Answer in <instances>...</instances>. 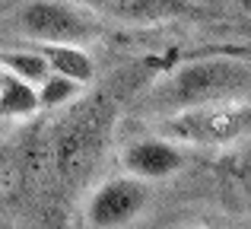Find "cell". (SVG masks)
Masks as SVG:
<instances>
[{"label":"cell","instance_id":"obj_1","mask_svg":"<svg viewBox=\"0 0 251 229\" xmlns=\"http://www.w3.org/2000/svg\"><path fill=\"white\" fill-rule=\"evenodd\" d=\"M248 86H251V70L245 61H229V57L197 61L178 67L166 83H159L153 96L147 99V108L159 115H172L181 108L248 99Z\"/></svg>","mask_w":251,"mask_h":229},{"label":"cell","instance_id":"obj_2","mask_svg":"<svg viewBox=\"0 0 251 229\" xmlns=\"http://www.w3.org/2000/svg\"><path fill=\"white\" fill-rule=\"evenodd\" d=\"M248 127H251L248 99L213 102V105L181 108V112L166 115V134L184 143H197V147L235 143L248 134Z\"/></svg>","mask_w":251,"mask_h":229},{"label":"cell","instance_id":"obj_3","mask_svg":"<svg viewBox=\"0 0 251 229\" xmlns=\"http://www.w3.org/2000/svg\"><path fill=\"white\" fill-rule=\"evenodd\" d=\"M19 29L35 42L83 45L96 38V23L64 0H32L19 10Z\"/></svg>","mask_w":251,"mask_h":229},{"label":"cell","instance_id":"obj_4","mask_svg":"<svg viewBox=\"0 0 251 229\" xmlns=\"http://www.w3.org/2000/svg\"><path fill=\"white\" fill-rule=\"evenodd\" d=\"M147 198H150L147 185L134 175L108 178L92 191L89 204H86V220H89V226H99V229L127 226L143 213Z\"/></svg>","mask_w":251,"mask_h":229},{"label":"cell","instance_id":"obj_5","mask_svg":"<svg viewBox=\"0 0 251 229\" xmlns=\"http://www.w3.org/2000/svg\"><path fill=\"white\" fill-rule=\"evenodd\" d=\"M83 3L102 16L130 25H153L203 13L201 0H83Z\"/></svg>","mask_w":251,"mask_h":229},{"label":"cell","instance_id":"obj_6","mask_svg":"<svg viewBox=\"0 0 251 229\" xmlns=\"http://www.w3.org/2000/svg\"><path fill=\"white\" fill-rule=\"evenodd\" d=\"M184 166V156L175 143L169 140H137L124 153V169L134 178L150 181V178H169Z\"/></svg>","mask_w":251,"mask_h":229},{"label":"cell","instance_id":"obj_7","mask_svg":"<svg viewBox=\"0 0 251 229\" xmlns=\"http://www.w3.org/2000/svg\"><path fill=\"white\" fill-rule=\"evenodd\" d=\"M38 54L48 61L51 74L70 76L76 83H92L96 76V64L86 54L80 45H67V42H38Z\"/></svg>","mask_w":251,"mask_h":229},{"label":"cell","instance_id":"obj_8","mask_svg":"<svg viewBox=\"0 0 251 229\" xmlns=\"http://www.w3.org/2000/svg\"><path fill=\"white\" fill-rule=\"evenodd\" d=\"M35 112H42L35 86L25 83L23 76L3 70V80H0V115L3 118H29Z\"/></svg>","mask_w":251,"mask_h":229},{"label":"cell","instance_id":"obj_9","mask_svg":"<svg viewBox=\"0 0 251 229\" xmlns=\"http://www.w3.org/2000/svg\"><path fill=\"white\" fill-rule=\"evenodd\" d=\"M0 67L10 70V74H16V76H23L25 83H32V86L42 83L45 76L51 74L48 61L38 54V48L35 51H3V54H0Z\"/></svg>","mask_w":251,"mask_h":229},{"label":"cell","instance_id":"obj_10","mask_svg":"<svg viewBox=\"0 0 251 229\" xmlns=\"http://www.w3.org/2000/svg\"><path fill=\"white\" fill-rule=\"evenodd\" d=\"M83 83L70 80V76L61 74H48L42 83H35V93H38V108H61L67 102H74L80 96Z\"/></svg>","mask_w":251,"mask_h":229},{"label":"cell","instance_id":"obj_11","mask_svg":"<svg viewBox=\"0 0 251 229\" xmlns=\"http://www.w3.org/2000/svg\"><path fill=\"white\" fill-rule=\"evenodd\" d=\"M0 80H3V67H0Z\"/></svg>","mask_w":251,"mask_h":229}]
</instances>
